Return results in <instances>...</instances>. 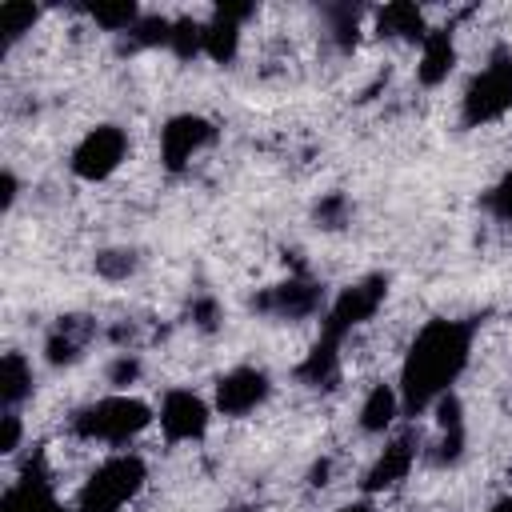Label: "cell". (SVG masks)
<instances>
[{"instance_id": "cell-26", "label": "cell", "mask_w": 512, "mask_h": 512, "mask_svg": "<svg viewBox=\"0 0 512 512\" xmlns=\"http://www.w3.org/2000/svg\"><path fill=\"white\" fill-rule=\"evenodd\" d=\"M168 52L180 60V64H192L204 56V20L200 16H172V40H168Z\"/></svg>"}, {"instance_id": "cell-21", "label": "cell", "mask_w": 512, "mask_h": 512, "mask_svg": "<svg viewBox=\"0 0 512 512\" xmlns=\"http://www.w3.org/2000/svg\"><path fill=\"white\" fill-rule=\"evenodd\" d=\"M76 12L80 16H88L100 32H108V36H128L132 28H136V20L144 16V8L140 4H132V0H120V4H76Z\"/></svg>"}, {"instance_id": "cell-30", "label": "cell", "mask_w": 512, "mask_h": 512, "mask_svg": "<svg viewBox=\"0 0 512 512\" xmlns=\"http://www.w3.org/2000/svg\"><path fill=\"white\" fill-rule=\"evenodd\" d=\"M0 456H16L20 444H24V416L20 412H4L0 416Z\"/></svg>"}, {"instance_id": "cell-12", "label": "cell", "mask_w": 512, "mask_h": 512, "mask_svg": "<svg viewBox=\"0 0 512 512\" xmlns=\"http://www.w3.org/2000/svg\"><path fill=\"white\" fill-rule=\"evenodd\" d=\"M256 4L248 0V4H216L208 16H204V60H212V64H220V68H228V64H236V56H240V44H244V28L256 20Z\"/></svg>"}, {"instance_id": "cell-36", "label": "cell", "mask_w": 512, "mask_h": 512, "mask_svg": "<svg viewBox=\"0 0 512 512\" xmlns=\"http://www.w3.org/2000/svg\"><path fill=\"white\" fill-rule=\"evenodd\" d=\"M224 512H260V504H252V500H240V504H228Z\"/></svg>"}, {"instance_id": "cell-15", "label": "cell", "mask_w": 512, "mask_h": 512, "mask_svg": "<svg viewBox=\"0 0 512 512\" xmlns=\"http://www.w3.org/2000/svg\"><path fill=\"white\" fill-rule=\"evenodd\" d=\"M456 64H460L456 32L432 24V32L416 48V84L420 88H440V84H448V76L456 72Z\"/></svg>"}, {"instance_id": "cell-19", "label": "cell", "mask_w": 512, "mask_h": 512, "mask_svg": "<svg viewBox=\"0 0 512 512\" xmlns=\"http://www.w3.org/2000/svg\"><path fill=\"white\" fill-rule=\"evenodd\" d=\"M36 392V368L24 352L8 348L0 356V408L4 412H20Z\"/></svg>"}, {"instance_id": "cell-2", "label": "cell", "mask_w": 512, "mask_h": 512, "mask_svg": "<svg viewBox=\"0 0 512 512\" xmlns=\"http://www.w3.org/2000/svg\"><path fill=\"white\" fill-rule=\"evenodd\" d=\"M152 424H156V408L148 400H140L136 392H104L68 416V436L80 444H100V448L124 452Z\"/></svg>"}, {"instance_id": "cell-34", "label": "cell", "mask_w": 512, "mask_h": 512, "mask_svg": "<svg viewBox=\"0 0 512 512\" xmlns=\"http://www.w3.org/2000/svg\"><path fill=\"white\" fill-rule=\"evenodd\" d=\"M336 512H380V508H376V496H360V500H348V504H340Z\"/></svg>"}, {"instance_id": "cell-10", "label": "cell", "mask_w": 512, "mask_h": 512, "mask_svg": "<svg viewBox=\"0 0 512 512\" xmlns=\"http://www.w3.org/2000/svg\"><path fill=\"white\" fill-rule=\"evenodd\" d=\"M272 400V376L260 364H236L216 376L212 384V408L224 420H244L260 412Z\"/></svg>"}, {"instance_id": "cell-5", "label": "cell", "mask_w": 512, "mask_h": 512, "mask_svg": "<svg viewBox=\"0 0 512 512\" xmlns=\"http://www.w3.org/2000/svg\"><path fill=\"white\" fill-rule=\"evenodd\" d=\"M328 300H332L328 288H324L312 272L296 268V272H288L284 280L256 288V296L248 300V308H252L256 316H264V320H276V324H300V320L324 316Z\"/></svg>"}, {"instance_id": "cell-3", "label": "cell", "mask_w": 512, "mask_h": 512, "mask_svg": "<svg viewBox=\"0 0 512 512\" xmlns=\"http://www.w3.org/2000/svg\"><path fill=\"white\" fill-rule=\"evenodd\" d=\"M148 484V460L132 448L108 452L76 488L72 512H124Z\"/></svg>"}, {"instance_id": "cell-20", "label": "cell", "mask_w": 512, "mask_h": 512, "mask_svg": "<svg viewBox=\"0 0 512 512\" xmlns=\"http://www.w3.org/2000/svg\"><path fill=\"white\" fill-rule=\"evenodd\" d=\"M324 28H328V40L340 56H352L356 44H360V28H364V8L360 4H324Z\"/></svg>"}, {"instance_id": "cell-28", "label": "cell", "mask_w": 512, "mask_h": 512, "mask_svg": "<svg viewBox=\"0 0 512 512\" xmlns=\"http://www.w3.org/2000/svg\"><path fill=\"white\" fill-rule=\"evenodd\" d=\"M480 208L488 212V220L512 224V168H504V172L480 192Z\"/></svg>"}, {"instance_id": "cell-27", "label": "cell", "mask_w": 512, "mask_h": 512, "mask_svg": "<svg viewBox=\"0 0 512 512\" xmlns=\"http://www.w3.org/2000/svg\"><path fill=\"white\" fill-rule=\"evenodd\" d=\"M144 376V360L136 348H116L104 364V384L108 392H132V384H140Z\"/></svg>"}, {"instance_id": "cell-29", "label": "cell", "mask_w": 512, "mask_h": 512, "mask_svg": "<svg viewBox=\"0 0 512 512\" xmlns=\"http://www.w3.org/2000/svg\"><path fill=\"white\" fill-rule=\"evenodd\" d=\"M188 324H192L196 332H204V336L220 332V328H224V308H220V300L208 296V292L192 296V304H188Z\"/></svg>"}, {"instance_id": "cell-9", "label": "cell", "mask_w": 512, "mask_h": 512, "mask_svg": "<svg viewBox=\"0 0 512 512\" xmlns=\"http://www.w3.org/2000/svg\"><path fill=\"white\" fill-rule=\"evenodd\" d=\"M212 400H204L192 388H168L156 404V428L164 436V444L180 448V444H200L212 428Z\"/></svg>"}, {"instance_id": "cell-11", "label": "cell", "mask_w": 512, "mask_h": 512, "mask_svg": "<svg viewBox=\"0 0 512 512\" xmlns=\"http://www.w3.org/2000/svg\"><path fill=\"white\" fill-rule=\"evenodd\" d=\"M420 456H424V448H420L416 432H396V436H388L384 448H380V452L372 456V464L364 468L360 492H364V496H384V492L400 488V484L412 476V468H416Z\"/></svg>"}, {"instance_id": "cell-18", "label": "cell", "mask_w": 512, "mask_h": 512, "mask_svg": "<svg viewBox=\"0 0 512 512\" xmlns=\"http://www.w3.org/2000/svg\"><path fill=\"white\" fill-rule=\"evenodd\" d=\"M400 416H404L400 388H396V384H388V380H376V384L364 392L360 408H356V424H360V432H364V436H388V432L396 428V420H400Z\"/></svg>"}, {"instance_id": "cell-16", "label": "cell", "mask_w": 512, "mask_h": 512, "mask_svg": "<svg viewBox=\"0 0 512 512\" xmlns=\"http://www.w3.org/2000/svg\"><path fill=\"white\" fill-rule=\"evenodd\" d=\"M296 384L308 388V392H332L344 376V344L328 340V336H316L312 348L300 356V364L292 368Z\"/></svg>"}, {"instance_id": "cell-8", "label": "cell", "mask_w": 512, "mask_h": 512, "mask_svg": "<svg viewBox=\"0 0 512 512\" xmlns=\"http://www.w3.org/2000/svg\"><path fill=\"white\" fill-rule=\"evenodd\" d=\"M216 140H220V128H216L212 116H204V112H172L160 124V168L168 176H180Z\"/></svg>"}, {"instance_id": "cell-32", "label": "cell", "mask_w": 512, "mask_h": 512, "mask_svg": "<svg viewBox=\"0 0 512 512\" xmlns=\"http://www.w3.org/2000/svg\"><path fill=\"white\" fill-rule=\"evenodd\" d=\"M16 200H20V176H16L12 168H4V172H0V212L12 216Z\"/></svg>"}, {"instance_id": "cell-1", "label": "cell", "mask_w": 512, "mask_h": 512, "mask_svg": "<svg viewBox=\"0 0 512 512\" xmlns=\"http://www.w3.org/2000/svg\"><path fill=\"white\" fill-rule=\"evenodd\" d=\"M472 348H476V320H460V316L424 320L420 332L408 340L396 376L404 416H424L440 396L456 392L460 376L472 364Z\"/></svg>"}, {"instance_id": "cell-7", "label": "cell", "mask_w": 512, "mask_h": 512, "mask_svg": "<svg viewBox=\"0 0 512 512\" xmlns=\"http://www.w3.org/2000/svg\"><path fill=\"white\" fill-rule=\"evenodd\" d=\"M128 152H132L128 132H124L120 124L104 120V124H92V128L72 144V152H68V172H72L80 184H104V180H112V176L124 168Z\"/></svg>"}, {"instance_id": "cell-23", "label": "cell", "mask_w": 512, "mask_h": 512, "mask_svg": "<svg viewBox=\"0 0 512 512\" xmlns=\"http://www.w3.org/2000/svg\"><path fill=\"white\" fill-rule=\"evenodd\" d=\"M168 40H172V16L164 12H144L136 20V28L120 40L124 52H152V48H164L168 52Z\"/></svg>"}, {"instance_id": "cell-17", "label": "cell", "mask_w": 512, "mask_h": 512, "mask_svg": "<svg viewBox=\"0 0 512 512\" xmlns=\"http://www.w3.org/2000/svg\"><path fill=\"white\" fill-rule=\"evenodd\" d=\"M372 32L380 40H400V44L420 48V40L432 32V24H428V12L416 0H392V4L372 12Z\"/></svg>"}, {"instance_id": "cell-25", "label": "cell", "mask_w": 512, "mask_h": 512, "mask_svg": "<svg viewBox=\"0 0 512 512\" xmlns=\"http://www.w3.org/2000/svg\"><path fill=\"white\" fill-rule=\"evenodd\" d=\"M352 216H356L352 196H348V192H340V188L320 192V196H316V204H312V224H316L320 232H344V228L352 224Z\"/></svg>"}, {"instance_id": "cell-13", "label": "cell", "mask_w": 512, "mask_h": 512, "mask_svg": "<svg viewBox=\"0 0 512 512\" xmlns=\"http://www.w3.org/2000/svg\"><path fill=\"white\" fill-rule=\"evenodd\" d=\"M96 336H100V324L88 312H64L44 332L40 356H44L48 368H72V364H80L88 356V348H92Z\"/></svg>"}, {"instance_id": "cell-4", "label": "cell", "mask_w": 512, "mask_h": 512, "mask_svg": "<svg viewBox=\"0 0 512 512\" xmlns=\"http://www.w3.org/2000/svg\"><path fill=\"white\" fill-rule=\"evenodd\" d=\"M512 116V48L492 44L460 92V128H488Z\"/></svg>"}, {"instance_id": "cell-35", "label": "cell", "mask_w": 512, "mask_h": 512, "mask_svg": "<svg viewBox=\"0 0 512 512\" xmlns=\"http://www.w3.org/2000/svg\"><path fill=\"white\" fill-rule=\"evenodd\" d=\"M488 512H512V492H508V496H500V500H492V504H488Z\"/></svg>"}, {"instance_id": "cell-22", "label": "cell", "mask_w": 512, "mask_h": 512, "mask_svg": "<svg viewBox=\"0 0 512 512\" xmlns=\"http://www.w3.org/2000/svg\"><path fill=\"white\" fill-rule=\"evenodd\" d=\"M92 272L104 280V284H128L136 272H140V252L128 248V244H108L92 256Z\"/></svg>"}, {"instance_id": "cell-31", "label": "cell", "mask_w": 512, "mask_h": 512, "mask_svg": "<svg viewBox=\"0 0 512 512\" xmlns=\"http://www.w3.org/2000/svg\"><path fill=\"white\" fill-rule=\"evenodd\" d=\"M28 512H72V504H64V500L56 496L52 476H44V480L36 484V492H32V508H28Z\"/></svg>"}, {"instance_id": "cell-24", "label": "cell", "mask_w": 512, "mask_h": 512, "mask_svg": "<svg viewBox=\"0 0 512 512\" xmlns=\"http://www.w3.org/2000/svg\"><path fill=\"white\" fill-rule=\"evenodd\" d=\"M44 20V8L32 0H8L0 4V32H4V48H16L36 24Z\"/></svg>"}, {"instance_id": "cell-14", "label": "cell", "mask_w": 512, "mask_h": 512, "mask_svg": "<svg viewBox=\"0 0 512 512\" xmlns=\"http://www.w3.org/2000/svg\"><path fill=\"white\" fill-rule=\"evenodd\" d=\"M432 420H436V440L432 448H424V460L432 468H456L464 460L468 448V416H464V400L456 392L440 396L432 404Z\"/></svg>"}, {"instance_id": "cell-6", "label": "cell", "mask_w": 512, "mask_h": 512, "mask_svg": "<svg viewBox=\"0 0 512 512\" xmlns=\"http://www.w3.org/2000/svg\"><path fill=\"white\" fill-rule=\"evenodd\" d=\"M388 284H392V280H388L384 272H368V276L344 284V288L328 300V308H324V316H320V336L344 344L356 328H364L368 320H376V312H380L384 300H388Z\"/></svg>"}, {"instance_id": "cell-33", "label": "cell", "mask_w": 512, "mask_h": 512, "mask_svg": "<svg viewBox=\"0 0 512 512\" xmlns=\"http://www.w3.org/2000/svg\"><path fill=\"white\" fill-rule=\"evenodd\" d=\"M308 488H328L332 484V456H320V460H312V468H308Z\"/></svg>"}]
</instances>
